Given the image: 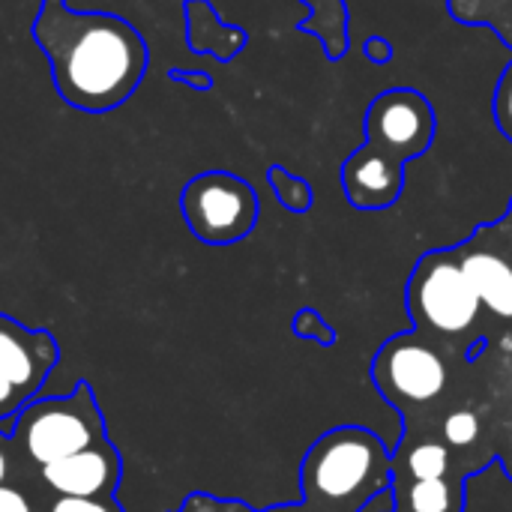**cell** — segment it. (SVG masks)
<instances>
[{
    "label": "cell",
    "instance_id": "6da1fadb",
    "mask_svg": "<svg viewBox=\"0 0 512 512\" xmlns=\"http://www.w3.org/2000/svg\"><path fill=\"white\" fill-rule=\"evenodd\" d=\"M33 39L48 57L60 99L78 111L123 105L147 72V42L120 15L81 12L66 0H42Z\"/></svg>",
    "mask_w": 512,
    "mask_h": 512
},
{
    "label": "cell",
    "instance_id": "7a4b0ae2",
    "mask_svg": "<svg viewBox=\"0 0 512 512\" xmlns=\"http://www.w3.org/2000/svg\"><path fill=\"white\" fill-rule=\"evenodd\" d=\"M366 141L342 162V192L357 210H387L405 192V165L423 156L435 135V105L411 87H393L372 99L363 120Z\"/></svg>",
    "mask_w": 512,
    "mask_h": 512
},
{
    "label": "cell",
    "instance_id": "3957f363",
    "mask_svg": "<svg viewBox=\"0 0 512 512\" xmlns=\"http://www.w3.org/2000/svg\"><path fill=\"white\" fill-rule=\"evenodd\" d=\"M393 462L384 441L360 426L321 435L303 459L300 486L306 512H363L393 489Z\"/></svg>",
    "mask_w": 512,
    "mask_h": 512
},
{
    "label": "cell",
    "instance_id": "277c9868",
    "mask_svg": "<svg viewBox=\"0 0 512 512\" xmlns=\"http://www.w3.org/2000/svg\"><path fill=\"white\" fill-rule=\"evenodd\" d=\"M105 438L108 432L96 393L87 381H78L69 396L30 399L12 417L9 447L21 453L30 465L45 468Z\"/></svg>",
    "mask_w": 512,
    "mask_h": 512
},
{
    "label": "cell",
    "instance_id": "5b68a950",
    "mask_svg": "<svg viewBox=\"0 0 512 512\" xmlns=\"http://www.w3.org/2000/svg\"><path fill=\"white\" fill-rule=\"evenodd\" d=\"M408 312L420 330L438 333V336H459L477 324V315L483 309L477 291L471 288L459 249H435L426 252L411 279H408Z\"/></svg>",
    "mask_w": 512,
    "mask_h": 512
},
{
    "label": "cell",
    "instance_id": "8992f818",
    "mask_svg": "<svg viewBox=\"0 0 512 512\" xmlns=\"http://www.w3.org/2000/svg\"><path fill=\"white\" fill-rule=\"evenodd\" d=\"M180 210L189 231L207 246H231L258 225L255 186L231 171H204L180 192Z\"/></svg>",
    "mask_w": 512,
    "mask_h": 512
},
{
    "label": "cell",
    "instance_id": "52a82bcc",
    "mask_svg": "<svg viewBox=\"0 0 512 512\" xmlns=\"http://www.w3.org/2000/svg\"><path fill=\"white\" fill-rule=\"evenodd\" d=\"M372 378L390 402L426 405L444 393L447 363L420 333H402L375 354Z\"/></svg>",
    "mask_w": 512,
    "mask_h": 512
},
{
    "label": "cell",
    "instance_id": "ba28073f",
    "mask_svg": "<svg viewBox=\"0 0 512 512\" xmlns=\"http://www.w3.org/2000/svg\"><path fill=\"white\" fill-rule=\"evenodd\" d=\"M60 360L57 339L48 330H30L9 315H0V378L27 402L36 399Z\"/></svg>",
    "mask_w": 512,
    "mask_h": 512
},
{
    "label": "cell",
    "instance_id": "9c48e42d",
    "mask_svg": "<svg viewBox=\"0 0 512 512\" xmlns=\"http://www.w3.org/2000/svg\"><path fill=\"white\" fill-rule=\"evenodd\" d=\"M39 477L54 495L114 498L120 477H123V459H120L117 447L105 438L81 453H72L66 459H57V462L39 468Z\"/></svg>",
    "mask_w": 512,
    "mask_h": 512
},
{
    "label": "cell",
    "instance_id": "30bf717a",
    "mask_svg": "<svg viewBox=\"0 0 512 512\" xmlns=\"http://www.w3.org/2000/svg\"><path fill=\"white\" fill-rule=\"evenodd\" d=\"M459 249L462 270L477 291L480 303L498 315V318H512V264L507 255H501L492 243H486L483 231H474V237Z\"/></svg>",
    "mask_w": 512,
    "mask_h": 512
},
{
    "label": "cell",
    "instance_id": "8fae6325",
    "mask_svg": "<svg viewBox=\"0 0 512 512\" xmlns=\"http://www.w3.org/2000/svg\"><path fill=\"white\" fill-rule=\"evenodd\" d=\"M309 12L303 18V30L324 45L330 60H342L348 54V3L345 0H300Z\"/></svg>",
    "mask_w": 512,
    "mask_h": 512
},
{
    "label": "cell",
    "instance_id": "7c38bea8",
    "mask_svg": "<svg viewBox=\"0 0 512 512\" xmlns=\"http://www.w3.org/2000/svg\"><path fill=\"white\" fill-rule=\"evenodd\" d=\"M459 492L447 483V477L441 480H414L411 492H408V507L411 512H459Z\"/></svg>",
    "mask_w": 512,
    "mask_h": 512
},
{
    "label": "cell",
    "instance_id": "4fadbf2b",
    "mask_svg": "<svg viewBox=\"0 0 512 512\" xmlns=\"http://www.w3.org/2000/svg\"><path fill=\"white\" fill-rule=\"evenodd\" d=\"M267 180H270V186H273V192H276V198H279V204H282L285 210H291V213H306V210L312 207V186H309L303 177L291 174V171L282 168V165H273V168L267 171Z\"/></svg>",
    "mask_w": 512,
    "mask_h": 512
},
{
    "label": "cell",
    "instance_id": "5bb4252c",
    "mask_svg": "<svg viewBox=\"0 0 512 512\" xmlns=\"http://www.w3.org/2000/svg\"><path fill=\"white\" fill-rule=\"evenodd\" d=\"M411 480H441L450 471V450L438 441H426L408 453Z\"/></svg>",
    "mask_w": 512,
    "mask_h": 512
},
{
    "label": "cell",
    "instance_id": "9a60e30c",
    "mask_svg": "<svg viewBox=\"0 0 512 512\" xmlns=\"http://www.w3.org/2000/svg\"><path fill=\"white\" fill-rule=\"evenodd\" d=\"M477 438H480V417L474 411L462 408L444 420V441L450 447H471Z\"/></svg>",
    "mask_w": 512,
    "mask_h": 512
},
{
    "label": "cell",
    "instance_id": "2e32d148",
    "mask_svg": "<svg viewBox=\"0 0 512 512\" xmlns=\"http://www.w3.org/2000/svg\"><path fill=\"white\" fill-rule=\"evenodd\" d=\"M291 330L300 336V339H312V342H321V345H333L336 342V333L333 327L315 312V309H300L291 321Z\"/></svg>",
    "mask_w": 512,
    "mask_h": 512
},
{
    "label": "cell",
    "instance_id": "e0dca14e",
    "mask_svg": "<svg viewBox=\"0 0 512 512\" xmlns=\"http://www.w3.org/2000/svg\"><path fill=\"white\" fill-rule=\"evenodd\" d=\"M45 512H126L117 498H72V495H54Z\"/></svg>",
    "mask_w": 512,
    "mask_h": 512
},
{
    "label": "cell",
    "instance_id": "ac0fdd59",
    "mask_svg": "<svg viewBox=\"0 0 512 512\" xmlns=\"http://www.w3.org/2000/svg\"><path fill=\"white\" fill-rule=\"evenodd\" d=\"M495 120H498V129L504 132V138L512 141V63L504 69L498 90H495Z\"/></svg>",
    "mask_w": 512,
    "mask_h": 512
},
{
    "label": "cell",
    "instance_id": "d6986e66",
    "mask_svg": "<svg viewBox=\"0 0 512 512\" xmlns=\"http://www.w3.org/2000/svg\"><path fill=\"white\" fill-rule=\"evenodd\" d=\"M174 512H258L240 501H219V498H210V495H189L183 501V507Z\"/></svg>",
    "mask_w": 512,
    "mask_h": 512
},
{
    "label": "cell",
    "instance_id": "ffe728a7",
    "mask_svg": "<svg viewBox=\"0 0 512 512\" xmlns=\"http://www.w3.org/2000/svg\"><path fill=\"white\" fill-rule=\"evenodd\" d=\"M0 512H36L30 498L15 486H0Z\"/></svg>",
    "mask_w": 512,
    "mask_h": 512
},
{
    "label": "cell",
    "instance_id": "44dd1931",
    "mask_svg": "<svg viewBox=\"0 0 512 512\" xmlns=\"http://www.w3.org/2000/svg\"><path fill=\"white\" fill-rule=\"evenodd\" d=\"M363 54H366V60H372V63H390V60H393V45H390V39H384V36H372V39H366Z\"/></svg>",
    "mask_w": 512,
    "mask_h": 512
},
{
    "label": "cell",
    "instance_id": "7402d4cb",
    "mask_svg": "<svg viewBox=\"0 0 512 512\" xmlns=\"http://www.w3.org/2000/svg\"><path fill=\"white\" fill-rule=\"evenodd\" d=\"M6 444H9V441L0 438V486H3L6 477H9V453H6Z\"/></svg>",
    "mask_w": 512,
    "mask_h": 512
},
{
    "label": "cell",
    "instance_id": "603a6c76",
    "mask_svg": "<svg viewBox=\"0 0 512 512\" xmlns=\"http://www.w3.org/2000/svg\"><path fill=\"white\" fill-rule=\"evenodd\" d=\"M177 78H183V81H189V84H195V87H210V78H198V75H177Z\"/></svg>",
    "mask_w": 512,
    "mask_h": 512
},
{
    "label": "cell",
    "instance_id": "cb8c5ba5",
    "mask_svg": "<svg viewBox=\"0 0 512 512\" xmlns=\"http://www.w3.org/2000/svg\"><path fill=\"white\" fill-rule=\"evenodd\" d=\"M267 512H306L303 507L297 510V507H279V510H267Z\"/></svg>",
    "mask_w": 512,
    "mask_h": 512
},
{
    "label": "cell",
    "instance_id": "d4e9b609",
    "mask_svg": "<svg viewBox=\"0 0 512 512\" xmlns=\"http://www.w3.org/2000/svg\"><path fill=\"white\" fill-rule=\"evenodd\" d=\"M510 474H512V462H510Z\"/></svg>",
    "mask_w": 512,
    "mask_h": 512
}]
</instances>
